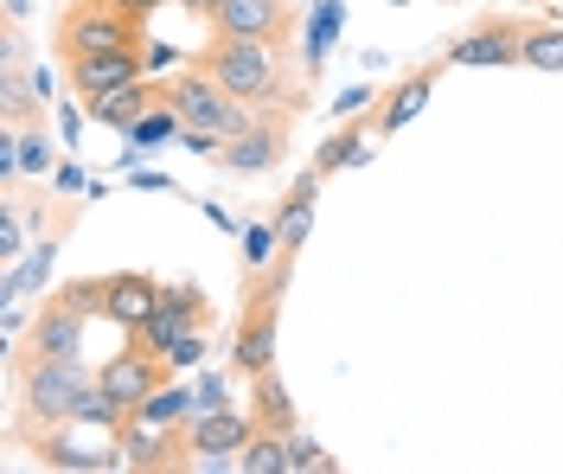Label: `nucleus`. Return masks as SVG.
Wrapping results in <instances>:
<instances>
[{"label":"nucleus","instance_id":"26","mask_svg":"<svg viewBox=\"0 0 563 474\" xmlns=\"http://www.w3.org/2000/svg\"><path fill=\"white\" fill-rule=\"evenodd\" d=\"M52 295H65L77 315H103V301H109V276H77V283H65V289H52Z\"/></svg>","mask_w":563,"mask_h":474},{"label":"nucleus","instance_id":"25","mask_svg":"<svg viewBox=\"0 0 563 474\" xmlns=\"http://www.w3.org/2000/svg\"><path fill=\"white\" fill-rule=\"evenodd\" d=\"M276 256H282V231L276 224H250L244 231V276H263Z\"/></svg>","mask_w":563,"mask_h":474},{"label":"nucleus","instance_id":"12","mask_svg":"<svg viewBox=\"0 0 563 474\" xmlns=\"http://www.w3.org/2000/svg\"><path fill=\"white\" fill-rule=\"evenodd\" d=\"M65 77H70V90H77V103H97L109 90L147 77V58H141V52H97V58H70Z\"/></svg>","mask_w":563,"mask_h":474},{"label":"nucleus","instance_id":"13","mask_svg":"<svg viewBox=\"0 0 563 474\" xmlns=\"http://www.w3.org/2000/svg\"><path fill=\"white\" fill-rule=\"evenodd\" d=\"M435 77H442V58L435 65H417L404 84H390L385 97H378V110H372V135H397L404 122H417L422 103H429V90H435Z\"/></svg>","mask_w":563,"mask_h":474},{"label":"nucleus","instance_id":"24","mask_svg":"<svg viewBox=\"0 0 563 474\" xmlns=\"http://www.w3.org/2000/svg\"><path fill=\"white\" fill-rule=\"evenodd\" d=\"M276 231H282V251H295V256H301V244H308V231H314V206H308V199H282Z\"/></svg>","mask_w":563,"mask_h":474},{"label":"nucleus","instance_id":"6","mask_svg":"<svg viewBox=\"0 0 563 474\" xmlns=\"http://www.w3.org/2000/svg\"><path fill=\"white\" fill-rule=\"evenodd\" d=\"M167 378H174V360L147 353V346H135V340H129L122 353H109V360L97 365V392H103V398L115 404L122 417H129V410H141V404L154 398Z\"/></svg>","mask_w":563,"mask_h":474},{"label":"nucleus","instance_id":"27","mask_svg":"<svg viewBox=\"0 0 563 474\" xmlns=\"http://www.w3.org/2000/svg\"><path fill=\"white\" fill-rule=\"evenodd\" d=\"M20 167H26V174H45V167H52L45 129H20Z\"/></svg>","mask_w":563,"mask_h":474},{"label":"nucleus","instance_id":"30","mask_svg":"<svg viewBox=\"0 0 563 474\" xmlns=\"http://www.w3.org/2000/svg\"><path fill=\"white\" fill-rule=\"evenodd\" d=\"M333 469H340V462H333L320 442H301V437H295V474H333Z\"/></svg>","mask_w":563,"mask_h":474},{"label":"nucleus","instance_id":"31","mask_svg":"<svg viewBox=\"0 0 563 474\" xmlns=\"http://www.w3.org/2000/svg\"><path fill=\"white\" fill-rule=\"evenodd\" d=\"M20 238H26V219L7 206V212H0V256H20Z\"/></svg>","mask_w":563,"mask_h":474},{"label":"nucleus","instance_id":"7","mask_svg":"<svg viewBox=\"0 0 563 474\" xmlns=\"http://www.w3.org/2000/svg\"><path fill=\"white\" fill-rule=\"evenodd\" d=\"M84 328H90V315H77L65 295H45V308L33 315V333H26V346L13 353V372H26L38 360H77V346H84Z\"/></svg>","mask_w":563,"mask_h":474},{"label":"nucleus","instance_id":"19","mask_svg":"<svg viewBox=\"0 0 563 474\" xmlns=\"http://www.w3.org/2000/svg\"><path fill=\"white\" fill-rule=\"evenodd\" d=\"M250 398H256V404H250V417H256L263 430H295V404H288V392H282L276 365L250 378Z\"/></svg>","mask_w":563,"mask_h":474},{"label":"nucleus","instance_id":"32","mask_svg":"<svg viewBox=\"0 0 563 474\" xmlns=\"http://www.w3.org/2000/svg\"><path fill=\"white\" fill-rule=\"evenodd\" d=\"M115 7H122V13H135V20H147V13H154L161 0H115Z\"/></svg>","mask_w":563,"mask_h":474},{"label":"nucleus","instance_id":"9","mask_svg":"<svg viewBox=\"0 0 563 474\" xmlns=\"http://www.w3.org/2000/svg\"><path fill=\"white\" fill-rule=\"evenodd\" d=\"M288 122H295V110H263L256 129H244V135H231L218 147V167L224 174H269L288 154Z\"/></svg>","mask_w":563,"mask_h":474},{"label":"nucleus","instance_id":"3","mask_svg":"<svg viewBox=\"0 0 563 474\" xmlns=\"http://www.w3.org/2000/svg\"><path fill=\"white\" fill-rule=\"evenodd\" d=\"M288 269H295V251H282L263 276H250V301L244 321H238V346H231V365L256 378L276 365V333H282V289H288Z\"/></svg>","mask_w":563,"mask_h":474},{"label":"nucleus","instance_id":"21","mask_svg":"<svg viewBox=\"0 0 563 474\" xmlns=\"http://www.w3.org/2000/svg\"><path fill=\"white\" fill-rule=\"evenodd\" d=\"M358 161H365V129H358V122L314 147V174H340V167H358Z\"/></svg>","mask_w":563,"mask_h":474},{"label":"nucleus","instance_id":"22","mask_svg":"<svg viewBox=\"0 0 563 474\" xmlns=\"http://www.w3.org/2000/svg\"><path fill=\"white\" fill-rule=\"evenodd\" d=\"M129 417H147V423H192V385H161L154 398L141 404V410H129Z\"/></svg>","mask_w":563,"mask_h":474},{"label":"nucleus","instance_id":"15","mask_svg":"<svg viewBox=\"0 0 563 474\" xmlns=\"http://www.w3.org/2000/svg\"><path fill=\"white\" fill-rule=\"evenodd\" d=\"M33 449H38V462L45 469H70V474H103V469H122L129 455H122V442L115 449H84V442H70V437H58V430H38L33 437Z\"/></svg>","mask_w":563,"mask_h":474},{"label":"nucleus","instance_id":"20","mask_svg":"<svg viewBox=\"0 0 563 474\" xmlns=\"http://www.w3.org/2000/svg\"><path fill=\"white\" fill-rule=\"evenodd\" d=\"M519 65H526V71H544V77L563 71V26L558 20H531L526 45H519Z\"/></svg>","mask_w":563,"mask_h":474},{"label":"nucleus","instance_id":"29","mask_svg":"<svg viewBox=\"0 0 563 474\" xmlns=\"http://www.w3.org/2000/svg\"><path fill=\"white\" fill-rule=\"evenodd\" d=\"M224 378H218V372H206V378H199V385H192V417H206V410H224Z\"/></svg>","mask_w":563,"mask_h":474},{"label":"nucleus","instance_id":"10","mask_svg":"<svg viewBox=\"0 0 563 474\" xmlns=\"http://www.w3.org/2000/svg\"><path fill=\"white\" fill-rule=\"evenodd\" d=\"M211 33L288 45V38H295V0H224V7L211 13Z\"/></svg>","mask_w":563,"mask_h":474},{"label":"nucleus","instance_id":"11","mask_svg":"<svg viewBox=\"0 0 563 474\" xmlns=\"http://www.w3.org/2000/svg\"><path fill=\"white\" fill-rule=\"evenodd\" d=\"M199 321H206V295L192 289V283H174V289H161L154 315H147L141 328H129V340L167 360V346H174V340H179L186 328H199Z\"/></svg>","mask_w":563,"mask_h":474},{"label":"nucleus","instance_id":"33","mask_svg":"<svg viewBox=\"0 0 563 474\" xmlns=\"http://www.w3.org/2000/svg\"><path fill=\"white\" fill-rule=\"evenodd\" d=\"M186 7H192V13H206V20H211V13H218L224 0H186Z\"/></svg>","mask_w":563,"mask_h":474},{"label":"nucleus","instance_id":"5","mask_svg":"<svg viewBox=\"0 0 563 474\" xmlns=\"http://www.w3.org/2000/svg\"><path fill=\"white\" fill-rule=\"evenodd\" d=\"M161 90H167V103L186 115V129H211V135H224V142L244 135V129H256V115H263L256 103L231 97V90H218L211 71H199V65H192L186 77H167Z\"/></svg>","mask_w":563,"mask_h":474},{"label":"nucleus","instance_id":"17","mask_svg":"<svg viewBox=\"0 0 563 474\" xmlns=\"http://www.w3.org/2000/svg\"><path fill=\"white\" fill-rule=\"evenodd\" d=\"M256 437V417L244 410H206V417H192V455H238L244 442Z\"/></svg>","mask_w":563,"mask_h":474},{"label":"nucleus","instance_id":"2","mask_svg":"<svg viewBox=\"0 0 563 474\" xmlns=\"http://www.w3.org/2000/svg\"><path fill=\"white\" fill-rule=\"evenodd\" d=\"M97 392V372L84 360H38L20 372V417L13 437H38V430H65L77 423L84 398Z\"/></svg>","mask_w":563,"mask_h":474},{"label":"nucleus","instance_id":"28","mask_svg":"<svg viewBox=\"0 0 563 474\" xmlns=\"http://www.w3.org/2000/svg\"><path fill=\"white\" fill-rule=\"evenodd\" d=\"M167 360H174V365H199V360H206V321L179 333L174 346H167Z\"/></svg>","mask_w":563,"mask_h":474},{"label":"nucleus","instance_id":"23","mask_svg":"<svg viewBox=\"0 0 563 474\" xmlns=\"http://www.w3.org/2000/svg\"><path fill=\"white\" fill-rule=\"evenodd\" d=\"M179 129H186V115H179L167 97H161V103H154V110L141 115L135 129H129V142H135V147H161V142H179Z\"/></svg>","mask_w":563,"mask_h":474},{"label":"nucleus","instance_id":"4","mask_svg":"<svg viewBox=\"0 0 563 474\" xmlns=\"http://www.w3.org/2000/svg\"><path fill=\"white\" fill-rule=\"evenodd\" d=\"M141 33H147V20L135 13H122L115 0H70L65 13H58V58H97V52H141Z\"/></svg>","mask_w":563,"mask_h":474},{"label":"nucleus","instance_id":"8","mask_svg":"<svg viewBox=\"0 0 563 474\" xmlns=\"http://www.w3.org/2000/svg\"><path fill=\"white\" fill-rule=\"evenodd\" d=\"M526 26L531 20H481L474 33L449 38V52H442V65H467V71H506V65H519V45H526Z\"/></svg>","mask_w":563,"mask_h":474},{"label":"nucleus","instance_id":"34","mask_svg":"<svg viewBox=\"0 0 563 474\" xmlns=\"http://www.w3.org/2000/svg\"><path fill=\"white\" fill-rule=\"evenodd\" d=\"M397 7H410V0H397Z\"/></svg>","mask_w":563,"mask_h":474},{"label":"nucleus","instance_id":"1","mask_svg":"<svg viewBox=\"0 0 563 474\" xmlns=\"http://www.w3.org/2000/svg\"><path fill=\"white\" fill-rule=\"evenodd\" d=\"M288 45H263V38H211L199 52V71H211L218 90L244 97L256 110H308V97H288Z\"/></svg>","mask_w":563,"mask_h":474},{"label":"nucleus","instance_id":"18","mask_svg":"<svg viewBox=\"0 0 563 474\" xmlns=\"http://www.w3.org/2000/svg\"><path fill=\"white\" fill-rule=\"evenodd\" d=\"M238 474H295V430H263L238 449Z\"/></svg>","mask_w":563,"mask_h":474},{"label":"nucleus","instance_id":"16","mask_svg":"<svg viewBox=\"0 0 563 474\" xmlns=\"http://www.w3.org/2000/svg\"><path fill=\"white\" fill-rule=\"evenodd\" d=\"M154 301H161V283H154V276H141V269H115V276H109L103 321H115V328L129 333V328H141V321L154 315Z\"/></svg>","mask_w":563,"mask_h":474},{"label":"nucleus","instance_id":"14","mask_svg":"<svg viewBox=\"0 0 563 474\" xmlns=\"http://www.w3.org/2000/svg\"><path fill=\"white\" fill-rule=\"evenodd\" d=\"M161 97H167V90H161L154 77H135V84H122V90L97 97V103H84V115H90L97 129H122V135H129V129H135L141 115L161 103Z\"/></svg>","mask_w":563,"mask_h":474}]
</instances>
